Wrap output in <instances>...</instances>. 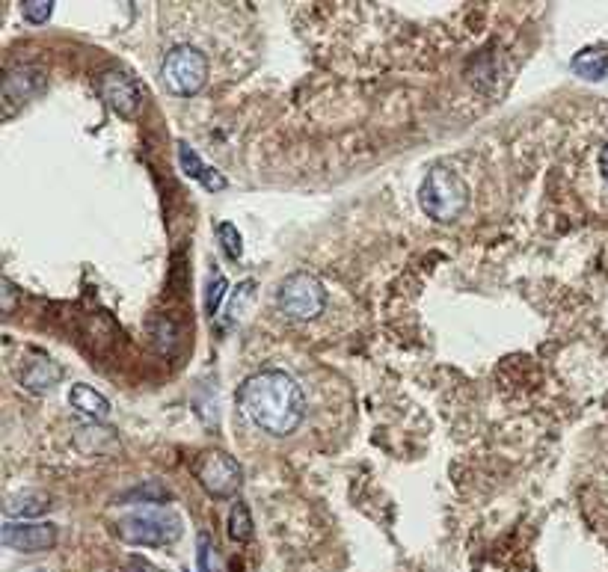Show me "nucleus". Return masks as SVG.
<instances>
[{
    "mask_svg": "<svg viewBox=\"0 0 608 572\" xmlns=\"http://www.w3.org/2000/svg\"><path fill=\"white\" fill-rule=\"evenodd\" d=\"M241 412L270 436H291L306 418V398L294 377L267 368L247 377L238 389Z\"/></svg>",
    "mask_w": 608,
    "mask_h": 572,
    "instance_id": "f257e3e1",
    "label": "nucleus"
},
{
    "mask_svg": "<svg viewBox=\"0 0 608 572\" xmlns=\"http://www.w3.org/2000/svg\"><path fill=\"white\" fill-rule=\"evenodd\" d=\"M422 211L436 223L457 220L469 205V184L448 166H434L419 190Z\"/></svg>",
    "mask_w": 608,
    "mask_h": 572,
    "instance_id": "f03ea898",
    "label": "nucleus"
},
{
    "mask_svg": "<svg viewBox=\"0 0 608 572\" xmlns=\"http://www.w3.org/2000/svg\"><path fill=\"white\" fill-rule=\"evenodd\" d=\"M276 306L282 315H288L294 321H315L327 309V288L321 285L318 276L297 270L279 282Z\"/></svg>",
    "mask_w": 608,
    "mask_h": 572,
    "instance_id": "7ed1b4c3",
    "label": "nucleus"
},
{
    "mask_svg": "<svg viewBox=\"0 0 608 572\" xmlns=\"http://www.w3.org/2000/svg\"><path fill=\"white\" fill-rule=\"evenodd\" d=\"M116 534L131 546H167L181 534V522L161 504H143V510L128 513L116 525Z\"/></svg>",
    "mask_w": 608,
    "mask_h": 572,
    "instance_id": "20e7f679",
    "label": "nucleus"
},
{
    "mask_svg": "<svg viewBox=\"0 0 608 572\" xmlns=\"http://www.w3.org/2000/svg\"><path fill=\"white\" fill-rule=\"evenodd\" d=\"M208 57L193 45H175L161 63V83L178 98L196 95L208 83Z\"/></svg>",
    "mask_w": 608,
    "mask_h": 572,
    "instance_id": "39448f33",
    "label": "nucleus"
},
{
    "mask_svg": "<svg viewBox=\"0 0 608 572\" xmlns=\"http://www.w3.org/2000/svg\"><path fill=\"white\" fill-rule=\"evenodd\" d=\"M193 472H196V481L202 484V490L214 495V498H232L235 492L241 490V478H244L241 466L223 451L202 454L196 460Z\"/></svg>",
    "mask_w": 608,
    "mask_h": 572,
    "instance_id": "423d86ee",
    "label": "nucleus"
},
{
    "mask_svg": "<svg viewBox=\"0 0 608 572\" xmlns=\"http://www.w3.org/2000/svg\"><path fill=\"white\" fill-rule=\"evenodd\" d=\"M57 543V528L51 522H6L3 525V546L24 552V555H36V552H48Z\"/></svg>",
    "mask_w": 608,
    "mask_h": 572,
    "instance_id": "0eeeda50",
    "label": "nucleus"
},
{
    "mask_svg": "<svg viewBox=\"0 0 608 572\" xmlns=\"http://www.w3.org/2000/svg\"><path fill=\"white\" fill-rule=\"evenodd\" d=\"M98 92L110 104V110L119 113L122 119H134L137 116V110H140V89L134 86L131 78H125L119 72H107L98 81Z\"/></svg>",
    "mask_w": 608,
    "mask_h": 572,
    "instance_id": "6e6552de",
    "label": "nucleus"
},
{
    "mask_svg": "<svg viewBox=\"0 0 608 572\" xmlns=\"http://www.w3.org/2000/svg\"><path fill=\"white\" fill-rule=\"evenodd\" d=\"M60 377H63V371L51 359H45V356H36V359L24 362V368H21V383L30 392H36V395L39 392H51L60 383Z\"/></svg>",
    "mask_w": 608,
    "mask_h": 572,
    "instance_id": "1a4fd4ad",
    "label": "nucleus"
},
{
    "mask_svg": "<svg viewBox=\"0 0 608 572\" xmlns=\"http://www.w3.org/2000/svg\"><path fill=\"white\" fill-rule=\"evenodd\" d=\"M178 161H181V169H184L190 178L202 181L208 190H223V187H226V178H223L217 169H211V166L202 164V161H199V155H196L190 146H184V143H178Z\"/></svg>",
    "mask_w": 608,
    "mask_h": 572,
    "instance_id": "9d476101",
    "label": "nucleus"
},
{
    "mask_svg": "<svg viewBox=\"0 0 608 572\" xmlns=\"http://www.w3.org/2000/svg\"><path fill=\"white\" fill-rule=\"evenodd\" d=\"M69 404H72V409H78L81 415L98 418V421L110 415V401H107L101 392H95V389L84 386V383L72 386V392H69Z\"/></svg>",
    "mask_w": 608,
    "mask_h": 572,
    "instance_id": "9b49d317",
    "label": "nucleus"
},
{
    "mask_svg": "<svg viewBox=\"0 0 608 572\" xmlns=\"http://www.w3.org/2000/svg\"><path fill=\"white\" fill-rule=\"evenodd\" d=\"M573 72L585 81H603L608 72V51L606 48H588V51L576 54Z\"/></svg>",
    "mask_w": 608,
    "mask_h": 572,
    "instance_id": "f8f14e48",
    "label": "nucleus"
},
{
    "mask_svg": "<svg viewBox=\"0 0 608 572\" xmlns=\"http://www.w3.org/2000/svg\"><path fill=\"white\" fill-rule=\"evenodd\" d=\"M229 534H232V540H238V543H247V540L253 537L250 507H247L244 501H238V504L232 507V516H229Z\"/></svg>",
    "mask_w": 608,
    "mask_h": 572,
    "instance_id": "ddd939ff",
    "label": "nucleus"
},
{
    "mask_svg": "<svg viewBox=\"0 0 608 572\" xmlns=\"http://www.w3.org/2000/svg\"><path fill=\"white\" fill-rule=\"evenodd\" d=\"M217 238H220V244H223L226 255H229L232 261H238V258L244 255V241H241V232H238L232 223H220V226H217Z\"/></svg>",
    "mask_w": 608,
    "mask_h": 572,
    "instance_id": "4468645a",
    "label": "nucleus"
},
{
    "mask_svg": "<svg viewBox=\"0 0 608 572\" xmlns=\"http://www.w3.org/2000/svg\"><path fill=\"white\" fill-rule=\"evenodd\" d=\"M48 504H45V498H33V495H27V498H18V501H12L9 507H6V513L9 516H39L42 510H45Z\"/></svg>",
    "mask_w": 608,
    "mask_h": 572,
    "instance_id": "2eb2a0df",
    "label": "nucleus"
},
{
    "mask_svg": "<svg viewBox=\"0 0 608 572\" xmlns=\"http://www.w3.org/2000/svg\"><path fill=\"white\" fill-rule=\"evenodd\" d=\"M51 12H54V3H48V0H27L24 3V18L30 24H45L51 18Z\"/></svg>",
    "mask_w": 608,
    "mask_h": 572,
    "instance_id": "dca6fc26",
    "label": "nucleus"
},
{
    "mask_svg": "<svg viewBox=\"0 0 608 572\" xmlns=\"http://www.w3.org/2000/svg\"><path fill=\"white\" fill-rule=\"evenodd\" d=\"M223 291H226V276L217 273V276L211 279V285H208V300H205V306H208L211 315L217 312V306H220V300H223Z\"/></svg>",
    "mask_w": 608,
    "mask_h": 572,
    "instance_id": "f3484780",
    "label": "nucleus"
},
{
    "mask_svg": "<svg viewBox=\"0 0 608 572\" xmlns=\"http://www.w3.org/2000/svg\"><path fill=\"white\" fill-rule=\"evenodd\" d=\"M199 570L211 572V537L199 534Z\"/></svg>",
    "mask_w": 608,
    "mask_h": 572,
    "instance_id": "a211bd4d",
    "label": "nucleus"
},
{
    "mask_svg": "<svg viewBox=\"0 0 608 572\" xmlns=\"http://www.w3.org/2000/svg\"><path fill=\"white\" fill-rule=\"evenodd\" d=\"M600 172H603V178L608 181V143L606 149H603V155H600Z\"/></svg>",
    "mask_w": 608,
    "mask_h": 572,
    "instance_id": "6ab92c4d",
    "label": "nucleus"
}]
</instances>
